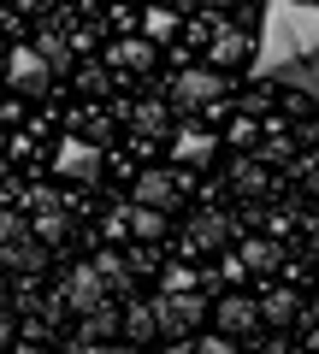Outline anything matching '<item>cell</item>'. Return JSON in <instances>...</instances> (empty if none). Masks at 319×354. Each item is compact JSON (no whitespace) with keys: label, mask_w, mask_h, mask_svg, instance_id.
Segmentation results:
<instances>
[{"label":"cell","mask_w":319,"mask_h":354,"mask_svg":"<svg viewBox=\"0 0 319 354\" xmlns=\"http://www.w3.org/2000/svg\"><path fill=\"white\" fill-rule=\"evenodd\" d=\"M172 201H178V183H172L166 171H142V177H136V207H154V213H166Z\"/></svg>","instance_id":"7c38bea8"},{"label":"cell","mask_w":319,"mask_h":354,"mask_svg":"<svg viewBox=\"0 0 319 354\" xmlns=\"http://www.w3.org/2000/svg\"><path fill=\"white\" fill-rule=\"evenodd\" d=\"M195 290V272H190V266H172V272H166V295H190Z\"/></svg>","instance_id":"603a6c76"},{"label":"cell","mask_w":319,"mask_h":354,"mask_svg":"<svg viewBox=\"0 0 319 354\" xmlns=\"http://www.w3.org/2000/svg\"><path fill=\"white\" fill-rule=\"evenodd\" d=\"M118 330H125L118 307H101V313H89V319H83V342H107V337H118Z\"/></svg>","instance_id":"ffe728a7"},{"label":"cell","mask_w":319,"mask_h":354,"mask_svg":"<svg viewBox=\"0 0 319 354\" xmlns=\"http://www.w3.org/2000/svg\"><path fill=\"white\" fill-rule=\"evenodd\" d=\"M295 313H302V301H295L290 290H266L260 295V319H266V325H290Z\"/></svg>","instance_id":"9a60e30c"},{"label":"cell","mask_w":319,"mask_h":354,"mask_svg":"<svg viewBox=\"0 0 319 354\" xmlns=\"http://www.w3.org/2000/svg\"><path fill=\"white\" fill-rule=\"evenodd\" d=\"M255 77L284 83L307 101H319V6L302 0H272L260 12V48H255Z\"/></svg>","instance_id":"6da1fadb"},{"label":"cell","mask_w":319,"mask_h":354,"mask_svg":"<svg viewBox=\"0 0 319 354\" xmlns=\"http://www.w3.org/2000/svg\"><path fill=\"white\" fill-rule=\"evenodd\" d=\"M255 48H260V36H248V30H219L213 65H243V59H255Z\"/></svg>","instance_id":"30bf717a"},{"label":"cell","mask_w":319,"mask_h":354,"mask_svg":"<svg viewBox=\"0 0 319 354\" xmlns=\"http://www.w3.org/2000/svg\"><path fill=\"white\" fill-rule=\"evenodd\" d=\"M243 266H248V272H278V266H284V254H278V242L255 236V242H243Z\"/></svg>","instance_id":"2e32d148"},{"label":"cell","mask_w":319,"mask_h":354,"mask_svg":"<svg viewBox=\"0 0 319 354\" xmlns=\"http://www.w3.org/2000/svg\"><path fill=\"white\" fill-rule=\"evenodd\" d=\"M130 124H136V136H166V101L130 106Z\"/></svg>","instance_id":"d6986e66"},{"label":"cell","mask_w":319,"mask_h":354,"mask_svg":"<svg viewBox=\"0 0 319 354\" xmlns=\"http://www.w3.org/2000/svg\"><path fill=\"white\" fill-rule=\"evenodd\" d=\"M48 77H53V65L36 48H12V88L18 95H48Z\"/></svg>","instance_id":"ba28073f"},{"label":"cell","mask_w":319,"mask_h":354,"mask_svg":"<svg viewBox=\"0 0 319 354\" xmlns=\"http://www.w3.org/2000/svg\"><path fill=\"white\" fill-rule=\"evenodd\" d=\"M313 313H319V301H313Z\"/></svg>","instance_id":"4dcf8cb0"},{"label":"cell","mask_w":319,"mask_h":354,"mask_svg":"<svg viewBox=\"0 0 319 354\" xmlns=\"http://www.w3.org/2000/svg\"><path fill=\"white\" fill-rule=\"evenodd\" d=\"M65 301H71V313H101L107 307V278H101V266H77L71 278H65Z\"/></svg>","instance_id":"8992f818"},{"label":"cell","mask_w":319,"mask_h":354,"mask_svg":"<svg viewBox=\"0 0 319 354\" xmlns=\"http://www.w3.org/2000/svg\"><path fill=\"white\" fill-rule=\"evenodd\" d=\"M125 354H142V348H125Z\"/></svg>","instance_id":"f546056e"},{"label":"cell","mask_w":319,"mask_h":354,"mask_svg":"<svg viewBox=\"0 0 319 354\" xmlns=\"http://www.w3.org/2000/svg\"><path fill=\"white\" fill-rule=\"evenodd\" d=\"M219 95V77L213 71H183L178 83H172V106H183V113H190V106H207Z\"/></svg>","instance_id":"9c48e42d"},{"label":"cell","mask_w":319,"mask_h":354,"mask_svg":"<svg viewBox=\"0 0 319 354\" xmlns=\"http://www.w3.org/2000/svg\"><path fill=\"white\" fill-rule=\"evenodd\" d=\"M125 225H130V236H142V242L166 236V213H154V207H125Z\"/></svg>","instance_id":"5bb4252c"},{"label":"cell","mask_w":319,"mask_h":354,"mask_svg":"<svg viewBox=\"0 0 319 354\" xmlns=\"http://www.w3.org/2000/svg\"><path fill=\"white\" fill-rule=\"evenodd\" d=\"M18 354H42V348H18Z\"/></svg>","instance_id":"f1b7e54d"},{"label":"cell","mask_w":319,"mask_h":354,"mask_svg":"<svg viewBox=\"0 0 319 354\" xmlns=\"http://www.w3.org/2000/svg\"><path fill=\"white\" fill-rule=\"evenodd\" d=\"M36 53H42L48 65H71V48H65V36H60V30H48V36L36 41Z\"/></svg>","instance_id":"44dd1931"},{"label":"cell","mask_w":319,"mask_h":354,"mask_svg":"<svg viewBox=\"0 0 319 354\" xmlns=\"http://www.w3.org/2000/svg\"><path fill=\"white\" fill-rule=\"evenodd\" d=\"M195 354H237V348H230V337H201Z\"/></svg>","instance_id":"484cf974"},{"label":"cell","mask_w":319,"mask_h":354,"mask_svg":"<svg viewBox=\"0 0 319 354\" xmlns=\"http://www.w3.org/2000/svg\"><path fill=\"white\" fill-rule=\"evenodd\" d=\"M53 171L71 177V183H95V177H101V148L83 142V136H65L60 153H53Z\"/></svg>","instance_id":"5b68a950"},{"label":"cell","mask_w":319,"mask_h":354,"mask_svg":"<svg viewBox=\"0 0 319 354\" xmlns=\"http://www.w3.org/2000/svg\"><path fill=\"white\" fill-rule=\"evenodd\" d=\"M166 354H195V342H166Z\"/></svg>","instance_id":"4316f807"},{"label":"cell","mask_w":319,"mask_h":354,"mask_svg":"<svg viewBox=\"0 0 319 354\" xmlns=\"http://www.w3.org/2000/svg\"><path fill=\"white\" fill-rule=\"evenodd\" d=\"M95 266H101V278L113 283V290H125V283H130V272H125V260H118V254H101Z\"/></svg>","instance_id":"7402d4cb"},{"label":"cell","mask_w":319,"mask_h":354,"mask_svg":"<svg viewBox=\"0 0 319 354\" xmlns=\"http://www.w3.org/2000/svg\"><path fill=\"white\" fill-rule=\"evenodd\" d=\"M125 337H130V342L160 337V313H154V301H130V307H125Z\"/></svg>","instance_id":"4fadbf2b"},{"label":"cell","mask_w":319,"mask_h":354,"mask_svg":"<svg viewBox=\"0 0 319 354\" xmlns=\"http://www.w3.org/2000/svg\"><path fill=\"white\" fill-rule=\"evenodd\" d=\"M237 189H243V195H260V189H266V171H255V165H237Z\"/></svg>","instance_id":"cb8c5ba5"},{"label":"cell","mask_w":319,"mask_h":354,"mask_svg":"<svg viewBox=\"0 0 319 354\" xmlns=\"http://www.w3.org/2000/svg\"><path fill=\"white\" fill-rule=\"evenodd\" d=\"M154 313H160V337H166V342H183V337L207 319V301H201L195 290H190V295H166V290H160Z\"/></svg>","instance_id":"3957f363"},{"label":"cell","mask_w":319,"mask_h":354,"mask_svg":"<svg viewBox=\"0 0 319 354\" xmlns=\"http://www.w3.org/2000/svg\"><path fill=\"white\" fill-rule=\"evenodd\" d=\"M225 236H230V218H219V213H201V218L190 225V242H195V248H219Z\"/></svg>","instance_id":"e0dca14e"},{"label":"cell","mask_w":319,"mask_h":354,"mask_svg":"<svg viewBox=\"0 0 319 354\" xmlns=\"http://www.w3.org/2000/svg\"><path fill=\"white\" fill-rule=\"evenodd\" d=\"M113 65H125V71H148V65H154V48H148L142 36H125V41L113 48Z\"/></svg>","instance_id":"ac0fdd59"},{"label":"cell","mask_w":319,"mask_h":354,"mask_svg":"<svg viewBox=\"0 0 319 354\" xmlns=\"http://www.w3.org/2000/svg\"><path fill=\"white\" fill-rule=\"evenodd\" d=\"M213 148H219L213 130H178V142H172V160H178V165H207V160H213Z\"/></svg>","instance_id":"8fae6325"},{"label":"cell","mask_w":319,"mask_h":354,"mask_svg":"<svg viewBox=\"0 0 319 354\" xmlns=\"http://www.w3.org/2000/svg\"><path fill=\"white\" fill-rule=\"evenodd\" d=\"M213 325H219V337H248V330H260L266 319H260V301H248V295H225V301L213 307Z\"/></svg>","instance_id":"52a82bcc"},{"label":"cell","mask_w":319,"mask_h":354,"mask_svg":"<svg viewBox=\"0 0 319 354\" xmlns=\"http://www.w3.org/2000/svg\"><path fill=\"white\" fill-rule=\"evenodd\" d=\"M0 254H6V272H18V278H36L42 266H48V242H42L18 213L0 225Z\"/></svg>","instance_id":"7a4b0ae2"},{"label":"cell","mask_w":319,"mask_h":354,"mask_svg":"<svg viewBox=\"0 0 319 354\" xmlns=\"http://www.w3.org/2000/svg\"><path fill=\"white\" fill-rule=\"evenodd\" d=\"M71 354H95V342H77V348H71Z\"/></svg>","instance_id":"83f0119b"},{"label":"cell","mask_w":319,"mask_h":354,"mask_svg":"<svg viewBox=\"0 0 319 354\" xmlns=\"http://www.w3.org/2000/svg\"><path fill=\"white\" fill-rule=\"evenodd\" d=\"M295 177H302V189H307V195H319V153H307V160L295 165Z\"/></svg>","instance_id":"d4e9b609"},{"label":"cell","mask_w":319,"mask_h":354,"mask_svg":"<svg viewBox=\"0 0 319 354\" xmlns=\"http://www.w3.org/2000/svg\"><path fill=\"white\" fill-rule=\"evenodd\" d=\"M30 213H36V218H30V230H36V236L48 242V248L71 236V218H65V201L48 189V183H42V189H30Z\"/></svg>","instance_id":"277c9868"}]
</instances>
